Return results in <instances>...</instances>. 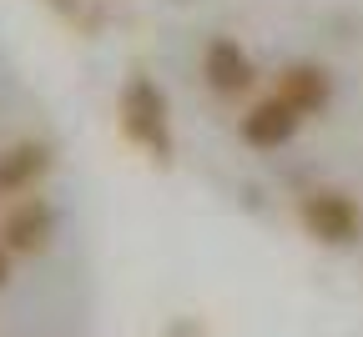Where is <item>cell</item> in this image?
Listing matches in <instances>:
<instances>
[{
  "label": "cell",
  "instance_id": "6da1fadb",
  "mask_svg": "<svg viewBox=\"0 0 363 337\" xmlns=\"http://www.w3.org/2000/svg\"><path fill=\"white\" fill-rule=\"evenodd\" d=\"M116 126H121V136H126L147 161L172 166V156H177L172 101H167V91H162L152 76H142V71L126 76V86L116 91Z\"/></svg>",
  "mask_w": 363,
  "mask_h": 337
},
{
  "label": "cell",
  "instance_id": "7a4b0ae2",
  "mask_svg": "<svg viewBox=\"0 0 363 337\" xmlns=\"http://www.w3.org/2000/svg\"><path fill=\"white\" fill-rule=\"evenodd\" d=\"M298 227L323 247H353L363 236V212L348 191L338 186H313L298 197Z\"/></svg>",
  "mask_w": 363,
  "mask_h": 337
},
{
  "label": "cell",
  "instance_id": "3957f363",
  "mask_svg": "<svg viewBox=\"0 0 363 337\" xmlns=\"http://www.w3.org/2000/svg\"><path fill=\"white\" fill-rule=\"evenodd\" d=\"M51 236H56V207L45 197H30V191H26V197L0 217V242H6L11 252H21V257L45 252Z\"/></svg>",
  "mask_w": 363,
  "mask_h": 337
},
{
  "label": "cell",
  "instance_id": "277c9868",
  "mask_svg": "<svg viewBox=\"0 0 363 337\" xmlns=\"http://www.w3.org/2000/svg\"><path fill=\"white\" fill-rule=\"evenodd\" d=\"M298 126H303V116L283 101L278 91L262 96V101H252V106L242 111V121H238V131H242V141H247L252 152H278V147H288V141L298 136Z\"/></svg>",
  "mask_w": 363,
  "mask_h": 337
},
{
  "label": "cell",
  "instance_id": "5b68a950",
  "mask_svg": "<svg viewBox=\"0 0 363 337\" xmlns=\"http://www.w3.org/2000/svg\"><path fill=\"white\" fill-rule=\"evenodd\" d=\"M283 96V101L308 121V116H323L328 111V101H333V76H328V66H318V61H293V66H283L278 71V86H272Z\"/></svg>",
  "mask_w": 363,
  "mask_h": 337
},
{
  "label": "cell",
  "instance_id": "8992f818",
  "mask_svg": "<svg viewBox=\"0 0 363 337\" xmlns=\"http://www.w3.org/2000/svg\"><path fill=\"white\" fill-rule=\"evenodd\" d=\"M202 76H207V86L217 96H242V91H252L257 66H252V56L233 35H217V40H207V51H202Z\"/></svg>",
  "mask_w": 363,
  "mask_h": 337
},
{
  "label": "cell",
  "instance_id": "52a82bcc",
  "mask_svg": "<svg viewBox=\"0 0 363 337\" xmlns=\"http://www.w3.org/2000/svg\"><path fill=\"white\" fill-rule=\"evenodd\" d=\"M51 147L45 141H11L6 152H0V197H26L35 191V181L51 171Z\"/></svg>",
  "mask_w": 363,
  "mask_h": 337
},
{
  "label": "cell",
  "instance_id": "ba28073f",
  "mask_svg": "<svg viewBox=\"0 0 363 337\" xmlns=\"http://www.w3.org/2000/svg\"><path fill=\"white\" fill-rule=\"evenodd\" d=\"M11 257H16V252L0 242V292H6V282H11Z\"/></svg>",
  "mask_w": 363,
  "mask_h": 337
}]
</instances>
